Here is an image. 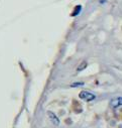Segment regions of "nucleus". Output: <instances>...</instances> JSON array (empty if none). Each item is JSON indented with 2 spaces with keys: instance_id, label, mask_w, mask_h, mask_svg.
<instances>
[{
  "instance_id": "20e7f679",
  "label": "nucleus",
  "mask_w": 122,
  "mask_h": 128,
  "mask_svg": "<svg viewBox=\"0 0 122 128\" xmlns=\"http://www.w3.org/2000/svg\"><path fill=\"white\" fill-rule=\"evenodd\" d=\"M86 66H87V64H86V62H83V64H82V65H81V66H80V67L78 68V71L80 72V71H82V70H84V69L86 68Z\"/></svg>"
},
{
  "instance_id": "7ed1b4c3",
  "label": "nucleus",
  "mask_w": 122,
  "mask_h": 128,
  "mask_svg": "<svg viewBox=\"0 0 122 128\" xmlns=\"http://www.w3.org/2000/svg\"><path fill=\"white\" fill-rule=\"evenodd\" d=\"M110 104L113 108H117V107L122 106V97H118V98H115V99L111 100Z\"/></svg>"
},
{
  "instance_id": "f03ea898",
  "label": "nucleus",
  "mask_w": 122,
  "mask_h": 128,
  "mask_svg": "<svg viewBox=\"0 0 122 128\" xmlns=\"http://www.w3.org/2000/svg\"><path fill=\"white\" fill-rule=\"evenodd\" d=\"M48 117H50V121L54 123V125H56V126L60 125V120H58V118L54 115V113H52V112L48 111Z\"/></svg>"
},
{
  "instance_id": "423d86ee",
  "label": "nucleus",
  "mask_w": 122,
  "mask_h": 128,
  "mask_svg": "<svg viewBox=\"0 0 122 128\" xmlns=\"http://www.w3.org/2000/svg\"><path fill=\"white\" fill-rule=\"evenodd\" d=\"M72 86L73 87H78V86H84V84L83 83H76V84H73Z\"/></svg>"
},
{
  "instance_id": "f257e3e1",
  "label": "nucleus",
  "mask_w": 122,
  "mask_h": 128,
  "mask_svg": "<svg viewBox=\"0 0 122 128\" xmlns=\"http://www.w3.org/2000/svg\"><path fill=\"white\" fill-rule=\"evenodd\" d=\"M79 97L84 100V101H87V102H90V101H93L95 98H96V96L93 94V93H91V92H88V91H82L79 95Z\"/></svg>"
},
{
  "instance_id": "39448f33",
  "label": "nucleus",
  "mask_w": 122,
  "mask_h": 128,
  "mask_svg": "<svg viewBox=\"0 0 122 128\" xmlns=\"http://www.w3.org/2000/svg\"><path fill=\"white\" fill-rule=\"evenodd\" d=\"M80 10H81V6H78V7H77V10H76V12H74V14H73V15H74V16H76V15H77V14L80 12Z\"/></svg>"
}]
</instances>
